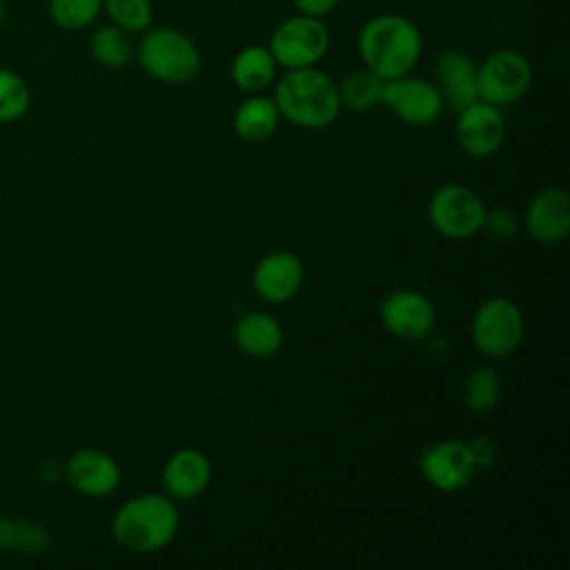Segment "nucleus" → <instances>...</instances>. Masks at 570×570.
<instances>
[{"label":"nucleus","instance_id":"f257e3e1","mask_svg":"<svg viewBox=\"0 0 570 570\" xmlns=\"http://www.w3.org/2000/svg\"><path fill=\"white\" fill-rule=\"evenodd\" d=\"M356 47L363 67L374 71L381 80H392L412 73L423 51V38L410 18L401 13H379L363 22Z\"/></svg>","mask_w":570,"mask_h":570},{"label":"nucleus","instance_id":"f03ea898","mask_svg":"<svg viewBox=\"0 0 570 570\" xmlns=\"http://www.w3.org/2000/svg\"><path fill=\"white\" fill-rule=\"evenodd\" d=\"M272 98L281 118L301 129H325L341 114L338 87L318 67L285 69Z\"/></svg>","mask_w":570,"mask_h":570},{"label":"nucleus","instance_id":"7ed1b4c3","mask_svg":"<svg viewBox=\"0 0 570 570\" xmlns=\"http://www.w3.org/2000/svg\"><path fill=\"white\" fill-rule=\"evenodd\" d=\"M180 525L176 501L160 492L127 499L114 514L111 532L118 546L134 554H151L171 543Z\"/></svg>","mask_w":570,"mask_h":570},{"label":"nucleus","instance_id":"20e7f679","mask_svg":"<svg viewBox=\"0 0 570 570\" xmlns=\"http://www.w3.org/2000/svg\"><path fill=\"white\" fill-rule=\"evenodd\" d=\"M134 58L149 78L165 85H187L203 69L196 42L174 27H149L142 31Z\"/></svg>","mask_w":570,"mask_h":570},{"label":"nucleus","instance_id":"39448f33","mask_svg":"<svg viewBox=\"0 0 570 570\" xmlns=\"http://www.w3.org/2000/svg\"><path fill=\"white\" fill-rule=\"evenodd\" d=\"M267 49L283 69L316 67L330 49V31L323 18L296 13L274 27Z\"/></svg>","mask_w":570,"mask_h":570},{"label":"nucleus","instance_id":"423d86ee","mask_svg":"<svg viewBox=\"0 0 570 570\" xmlns=\"http://www.w3.org/2000/svg\"><path fill=\"white\" fill-rule=\"evenodd\" d=\"M532 85L530 60L512 47H501L476 62V91L479 100L494 107L519 102Z\"/></svg>","mask_w":570,"mask_h":570},{"label":"nucleus","instance_id":"0eeeda50","mask_svg":"<svg viewBox=\"0 0 570 570\" xmlns=\"http://www.w3.org/2000/svg\"><path fill=\"white\" fill-rule=\"evenodd\" d=\"M485 209L483 198L472 187L463 183H445L432 191L428 218L441 236L465 240L481 232Z\"/></svg>","mask_w":570,"mask_h":570},{"label":"nucleus","instance_id":"6e6552de","mask_svg":"<svg viewBox=\"0 0 570 570\" xmlns=\"http://www.w3.org/2000/svg\"><path fill=\"white\" fill-rule=\"evenodd\" d=\"M525 332L523 314L512 298L492 296L483 301L472 316V343L488 358H505L512 354Z\"/></svg>","mask_w":570,"mask_h":570},{"label":"nucleus","instance_id":"1a4fd4ad","mask_svg":"<svg viewBox=\"0 0 570 570\" xmlns=\"http://www.w3.org/2000/svg\"><path fill=\"white\" fill-rule=\"evenodd\" d=\"M381 105L401 122L412 127H428L443 114V98L434 82L405 73L383 80Z\"/></svg>","mask_w":570,"mask_h":570},{"label":"nucleus","instance_id":"9d476101","mask_svg":"<svg viewBox=\"0 0 570 570\" xmlns=\"http://www.w3.org/2000/svg\"><path fill=\"white\" fill-rule=\"evenodd\" d=\"M479 456L474 448L461 439H443L428 445L419 459L423 479L441 492H456L474 479Z\"/></svg>","mask_w":570,"mask_h":570},{"label":"nucleus","instance_id":"9b49d317","mask_svg":"<svg viewBox=\"0 0 570 570\" xmlns=\"http://www.w3.org/2000/svg\"><path fill=\"white\" fill-rule=\"evenodd\" d=\"M454 138L459 147L472 158L492 156L505 138V118L501 107L485 100H474L456 111Z\"/></svg>","mask_w":570,"mask_h":570},{"label":"nucleus","instance_id":"f8f14e48","mask_svg":"<svg viewBox=\"0 0 570 570\" xmlns=\"http://www.w3.org/2000/svg\"><path fill=\"white\" fill-rule=\"evenodd\" d=\"M379 316L383 327L401 341H421L436 323L432 301L416 289L390 292L379 305Z\"/></svg>","mask_w":570,"mask_h":570},{"label":"nucleus","instance_id":"ddd939ff","mask_svg":"<svg viewBox=\"0 0 570 570\" xmlns=\"http://www.w3.org/2000/svg\"><path fill=\"white\" fill-rule=\"evenodd\" d=\"M303 278H305L303 261L287 249L265 254L252 272L254 292L263 301L274 305L292 301L298 294Z\"/></svg>","mask_w":570,"mask_h":570},{"label":"nucleus","instance_id":"4468645a","mask_svg":"<svg viewBox=\"0 0 570 570\" xmlns=\"http://www.w3.org/2000/svg\"><path fill=\"white\" fill-rule=\"evenodd\" d=\"M65 476L85 497H107L120 483L118 461L98 448H80L65 463Z\"/></svg>","mask_w":570,"mask_h":570},{"label":"nucleus","instance_id":"2eb2a0df","mask_svg":"<svg viewBox=\"0 0 570 570\" xmlns=\"http://www.w3.org/2000/svg\"><path fill=\"white\" fill-rule=\"evenodd\" d=\"M432 82L439 89L443 105H448L454 114L479 100L476 62L463 49H445L436 56Z\"/></svg>","mask_w":570,"mask_h":570},{"label":"nucleus","instance_id":"dca6fc26","mask_svg":"<svg viewBox=\"0 0 570 570\" xmlns=\"http://www.w3.org/2000/svg\"><path fill=\"white\" fill-rule=\"evenodd\" d=\"M525 232L543 245L561 243L570 232V196L563 187L541 189L525 209Z\"/></svg>","mask_w":570,"mask_h":570},{"label":"nucleus","instance_id":"f3484780","mask_svg":"<svg viewBox=\"0 0 570 570\" xmlns=\"http://www.w3.org/2000/svg\"><path fill=\"white\" fill-rule=\"evenodd\" d=\"M165 494L174 501H191L200 497L212 481V463L196 448L176 450L160 472Z\"/></svg>","mask_w":570,"mask_h":570},{"label":"nucleus","instance_id":"a211bd4d","mask_svg":"<svg viewBox=\"0 0 570 570\" xmlns=\"http://www.w3.org/2000/svg\"><path fill=\"white\" fill-rule=\"evenodd\" d=\"M232 338L245 356L263 361L274 356L283 347L285 332H283V325L272 314L254 309L236 318Z\"/></svg>","mask_w":570,"mask_h":570},{"label":"nucleus","instance_id":"6ab92c4d","mask_svg":"<svg viewBox=\"0 0 570 570\" xmlns=\"http://www.w3.org/2000/svg\"><path fill=\"white\" fill-rule=\"evenodd\" d=\"M281 122V111L274 98L265 94H249L234 111L232 127L245 142H265L274 136Z\"/></svg>","mask_w":570,"mask_h":570},{"label":"nucleus","instance_id":"aec40b11","mask_svg":"<svg viewBox=\"0 0 570 570\" xmlns=\"http://www.w3.org/2000/svg\"><path fill=\"white\" fill-rule=\"evenodd\" d=\"M276 60L265 45L243 47L229 67L232 82L245 94H263L276 80Z\"/></svg>","mask_w":570,"mask_h":570},{"label":"nucleus","instance_id":"412c9836","mask_svg":"<svg viewBox=\"0 0 570 570\" xmlns=\"http://www.w3.org/2000/svg\"><path fill=\"white\" fill-rule=\"evenodd\" d=\"M89 53L100 67L122 69L134 60L136 45L131 42V33L116 24H105L91 33Z\"/></svg>","mask_w":570,"mask_h":570},{"label":"nucleus","instance_id":"4be33fe9","mask_svg":"<svg viewBox=\"0 0 570 570\" xmlns=\"http://www.w3.org/2000/svg\"><path fill=\"white\" fill-rule=\"evenodd\" d=\"M501 399V379L492 365L472 367L461 385V401L472 414H488Z\"/></svg>","mask_w":570,"mask_h":570},{"label":"nucleus","instance_id":"5701e85b","mask_svg":"<svg viewBox=\"0 0 570 570\" xmlns=\"http://www.w3.org/2000/svg\"><path fill=\"white\" fill-rule=\"evenodd\" d=\"M336 87L341 107L350 111H370L372 107L381 105L383 80L367 67L350 71Z\"/></svg>","mask_w":570,"mask_h":570},{"label":"nucleus","instance_id":"b1692460","mask_svg":"<svg viewBox=\"0 0 570 570\" xmlns=\"http://www.w3.org/2000/svg\"><path fill=\"white\" fill-rule=\"evenodd\" d=\"M102 11V0H49V16L62 31H82Z\"/></svg>","mask_w":570,"mask_h":570},{"label":"nucleus","instance_id":"393cba45","mask_svg":"<svg viewBox=\"0 0 570 570\" xmlns=\"http://www.w3.org/2000/svg\"><path fill=\"white\" fill-rule=\"evenodd\" d=\"M102 9L111 24L127 33L147 31L154 20V7L149 0H102Z\"/></svg>","mask_w":570,"mask_h":570},{"label":"nucleus","instance_id":"a878e982","mask_svg":"<svg viewBox=\"0 0 570 570\" xmlns=\"http://www.w3.org/2000/svg\"><path fill=\"white\" fill-rule=\"evenodd\" d=\"M31 105V91L22 76L0 67V122L18 120Z\"/></svg>","mask_w":570,"mask_h":570},{"label":"nucleus","instance_id":"bb28decb","mask_svg":"<svg viewBox=\"0 0 570 570\" xmlns=\"http://www.w3.org/2000/svg\"><path fill=\"white\" fill-rule=\"evenodd\" d=\"M494 240H510L519 232V218L510 207H492L485 209L483 227Z\"/></svg>","mask_w":570,"mask_h":570},{"label":"nucleus","instance_id":"cd10ccee","mask_svg":"<svg viewBox=\"0 0 570 570\" xmlns=\"http://www.w3.org/2000/svg\"><path fill=\"white\" fill-rule=\"evenodd\" d=\"M341 0H292L296 13L303 16H314V18H325L338 7Z\"/></svg>","mask_w":570,"mask_h":570},{"label":"nucleus","instance_id":"c85d7f7f","mask_svg":"<svg viewBox=\"0 0 570 570\" xmlns=\"http://www.w3.org/2000/svg\"><path fill=\"white\" fill-rule=\"evenodd\" d=\"M4 16H7V7H4V0H0V24L4 22Z\"/></svg>","mask_w":570,"mask_h":570}]
</instances>
